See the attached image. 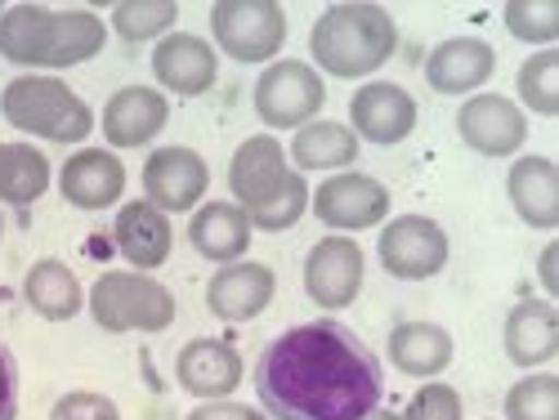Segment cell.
<instances>
[{
    "label": "cell",
    "mask_w": 559,
    "mask_h": 420,
    "mask_svg": "<svg viewBox=\"0 0 559 420\" xmlns=\"http://www.w3.org/2000/svg\"><path fill=\"white\" fill-rule=\"evenodd\" d=\"M367 420H399V416H394V411H381V407H377V411H371Z\"/></svg>",
    "instance_id": "74e56055"
},
{
    "label": "cell",
    "mask_w": 559,
    "mask_h": 420,
    "mask_svg": "<svg viewBox=\"0 0 559 420\" xmlns=\"http://www.w3.org/2000/svg\"><path fill=\"white\" fill-rule=\"evenodd\" d=\"M309 211L336 228V232H358V228H377L390 215V189L371 175H332L318 183V193L309 197Z\"/></svg>",
    "instance_id": "30bf717a"
},
{
    "label": "cell",
    "mask_w": 559,
    "mask_h": 420,
    "mask_svg": "<svg viewBox=\"0 0 559 420\" xmlns=\"http://www.w3.org/2000/svg\"><path fill=\"white\" fill-rule=\"evenodd\" d=\"M399 420H461V394L452 385H421L407 398V411Z\"/></svg>",
    "instance_id": "d6a6232c"
},
{
    "label": "cell",
    "mask_w": 559,
    "mask_h": 420,
    "mask_svg": "<svg viewBox=\"0 0 559 420\" xmlns=\"http://www.w3.org/2000/svg\"><path fill=\"white\" fill-rule=\"evenodd\" d=\"M0 238H5V215H0Z\"/></svg>",
    "instance_id": "f35d334b"
},
{
    "label": "cell",
    "mask_w": 559,
    "mask_h": 420,
    "mask_svg": "<svg viewBox=\"0 0 559 420\" xmlns=\"http://www.w3.org/2000/svg\"><path fill=\"white\" fill-rule=\"evenodd\" d=\"M206 189H211V166L193 148H157L144 161V193H148L144 202H153L166 215L193 211Z\"/></svg>",
    "instance_id": "4fadbf2b"
},
{
    "label": "cell",
    "mask_w": 559,
    "mask_h": 420,
    "mask_svg": "<svg viewBox=\"0 0 559 420\" xmlns=\"http://www.w3.org/2000/svg\"><path fill=\"white\" fill-rule=\"evenodd\" d=\"M189 420H269L264 411L247 407V403H233V398H215V403H202L189 411Z\"/></svg>",
    "instance_id": "d590c367"
},
{
    "label": "cell",
    "mask_w": 559,
    "mask_h": 420,
    "mask_svg": "<svg viewBox=\"0 0 559 420\" xmlns=\"http://www.w3.org/2000/svg\"><path fill=\"white\" fill-rule=\"evenodd\" d=\"M175 381L183 394H193L202 403L228 398L242 385V353L228 340H189L175 358Z\"/></svg>",
    "instance_id": "ac0fdd59"
},
{
    "label": "cell",
    "mask_w": 559,
    "mask_h": 420,
    "mask_svg": "<svg viewBox=\"0 0 559 420\" xmlns=\"http://www.w3.org/2000/svg\"><path fill=\"white\" fill-rule=\"evenodd\" d=\"M90 317L104 332H166L175 322V296L144 273H104L90 287Z\"/></svg>",
    "instance_id": "8992f818"
},
{
    "label": "cell",
    "mask_w": 559,
    "mask_h": 420,
    "mask_svg": "<svg viewBox=\"0 0 559 420\" xmlns=\"http://www.w3.org/2000/svg\"><path fill=\"white\" fill-rule=\"evenodd\" d=\"M112 238H117V251L134 268H162L170 260V247H175L170 219L153 202H126L112 219Z\"/></svg>",
    "instance_id": "44dd1931"
},
{
    "label": "cell",
    "mask_w": 559,
    "mask_h": 420,
    "mask_svg": "<svg viewBox=\"0 0 559 420\" xmlns=\"http://www.w3.org/2000/svg\"><path fill=\"white\" fill-rule=\"evenodd\" d=\"M349 125L377 148H394L416 130V99L394 81H371L349 99Z\"/></svg>",
    "instance_id": "5bb4252c"
},
{
    "label": "cell",
    "mask_w": 559,
    "mask_h": 420,
    "mask_svg": "<svg viewBox=\"0 0 559 420\" xmlns=\"http://www.w3.org/2000/svg\"><path fill=\"white\" fill-rule=\"evenodd\" d=\"M170 121V99L148 85H126L104 108V139L112 148H144Z\"/></svg>",
    "instance_id": "ffe728a7"
},
{
    "label": "cell",
    "mask_w": 559,
    "mask_h": 420,
    "mask_svg": "<svg viewBox=\"0 0 559 420\" xmlns=\"http://www.w3.org/2000/svg\"><path fill=\"white\" fill-rule=\"evenodd\" d=\"M108 40V27L90 10H45V5H10L0 10V55L19 68H76L95 59Z\"/></svg>",
    "instance_id": "7a4b0ae2"
},
{
    "label": "cell",
    "mask_w": 559,
    "mask_h": 420,
    "mask_svg": "<svg viewBox=\"0 0 559 420\" xmlns=\"http://www.w3.org/2000/svg\"><path fill=\"white\" fill-rule=\"evenodd\" d=\"M385 349H390V362L403 371V376H421V381L448 371V362L456 353L452 336L439 322H399L390 332V340H385Z\"/></svg>",
    "instance_id": "d4e9b609"
},
{
    "label": "cell",
    "mask_w": 559,
    "mask_h": 420,
    "mask_svg": "<svg viewBox=\"0 0 559 420\" xmlns=\"http://www.w3.org/2000/svg\"><path fill=\"white\" fill-rule=\"evenodd\" d=\"M277 296V277L269 264L238 260V264H219V273L206 283V309L219 322H251L260 317Z\"/></svg>",
    "instance_id": "9a60e30c"
},
{
    "label": "cell",
    "mask_w": 559,
    "mask_h": 420,
    "mask_svg": "<svg viewBox=\"0 0 559 420\" xmlns=\"http://www.w3.org/2000/svg\"><path fill=\"white\" fill-rule=\"evenodd\" d=\"M506 420H559V376L537 371L510 385L506 394Z\"/></svg>",
    "instance_id": "4dcf8cb0"
},
{
    "label": "cell",
    "mask_w": 559,
    "mask_h": 420,
    "mask_svg": "<svg viewBox=\"0 0 559 420\" xmlns=\"http://www.w3.org/2000/svg\"><path fill=\"white\" fill-rule=\"evenodd\" d=\"M452 247H448V232L426 219V215H399L381 228V242H377V260L390 277L399 283H426V277L443 273Z\"/></svg>",
    "instance_id": "9c48e42d"
},
{
    "label": "cell",
    "mask_w": 559,
    "mask_h": 420,
    "mask_svg": "<svg viewBox=\"0 0 559 420\" xmlns=\"http://www.w3.org/2000/svg\"><path fill=\"white\" fill-rule=\"evenodd\" d=\"M537 277H542V287H546L550 296L559 291V277H555V247L542 251V260H537Z\"/></svg>",
    "instance_id": "8d00e7d4"
},
{
    "label": "cell",
    "mask_w": 559,
    "mask_h": 420,
    "mask_svg": "<svg viewBox=\"0 0 559 420\" xmlns=\"http://www.w3.org/2000/svg\"><path fill=\"white\" fill-rule=\"evenodd\" d=\"M228 189L247 211L251 228L287 232L309 211V183L287 166V153L273 134H251L228 161Z\"/></svg>",
    "instance_id": "3957f363"
},
{
    "label": "cell",
    "mask_w": 559,
    "mask_h": 420,
    "mask_svg": "<svg viewBox=\"0 0 559 420\" xmlns=\"http://www.w3.org/2000/svg\"><path fill=\"white\" fill-rule=\"evenodd\" d=\"M50 420H121L117 403L95 389H72L50 407Z\"/></svg>",
    "instance_id": "836d02e7"
},
{
    "label": "cell",
    "mask_w": 559,
    "mask_h": 420,
    "mask_svg": "<svg viewBox=\"0 0 559 420\" xmlns=\"http://www.w3.org/2000/svg\"><path fill=\"white\" fill-rule=\"evenodd\" d=\"M23 300L45 322H72L85 309V291L63 260H36L23 277Z\"/></svg>",
    "instance_id": "484cf974"
},
{
    "label": "cell",
    "mask_w": 559,
    "mask_h": 420,
    "mask_svg": "<svg viewBox=\"0 0 559 420\" xmlns=\"http://www.w3.org/2000/svg\"><path fill=\"white\" fill-rule=\"evenodd\" d=\"M506 19V32L515 40H528V45H555L559 36V10L550 5V0H510V5L501 10Z\"/></svg>",
    "instance_id": "1f68e13d"
},
{
    "label": "cell",
    "mask_w": 559,
    "mask_h": 420,
    "mask_svg": "<svg viewBox=\"0 0 559 420\" xmlns=\"http://www.w3.org/2000/svg\"><path fill=\"white\" fill-rule=\"evenodd\" d=\"M362 291V251L349 238H322L305 255V296L322 313H341L358 300Z\"/></svg>",
    "instance_id": "8fae6325"
},
{
    "label": "cell",
    "mask_w": 559,
    "mask_h": 420,
    "mask_svg": "<svg viewBox=\"0 0 559 420\" xmlns=\"http://www.w3.org/2000/svg\"><path fill=\"white\" fill-rule=\"evenodd\" d=\"M59 193L76 211H108L126 193V166L108 148H81L59 166Z\"/></svg>",
    "instance_id": "2e32d148"
},
{
    "label": "cell",
    "mask_w": 559,
    "mask_h": 420,
    "mask_svg": "<svg viewBox=\"0 0 559 420\" xmlns=\"http://www.w3.org/2000/svg\"><path fill=\"white\" fill-rule=\"evenodd\" d=\"M0 420H19V362L0 340Z\"/></svg>",
    "instance_id": "e575fe53"
},
{
    "label": "cell",
    "mask_w": 559,
    "mask_h": 420,
    "mask_svg": "<svg viewBox=\"0 0 559 420\" xmlns=\"http://www.w3.org/2000/svg\"><path fill=\"white\" fill-rule=\"evenodd\" d=\"M175 19H179L175 0H121V5L112 10V27H117V36L130 40V45L170 36Z\"/></svg>",
    "instance_id": "f1b7e54d"
},
{
    "label": "cell",
    "mask_w": 559,
    "mask_h": 420,
    "mask_svg": "<svg viewBox=\"0 0 559 420\" xmlns=\"http://www.w3.org/2000/svg\"><path fill=\"white\" fill-rule=\"evenodd\" d=\"M0 117H5L19 134L50 139V144H81L95 130V112L76 99V89L63 85L59 76H14L0 95Z\"/></svg>",
    "instance_id": "5b68a950"
},
{
    "label": "cell",
    "mask_w": 559,
    "mask_h": 420,
    "mask_svg": "<svg viewBox=\"0 0 559 420\" xmlns=\"http://www.w3.org/2000/svg\"><path fill=\"white\" fill-rule=\"evenodd\" d=\"M153 76L170 89V95L193 99V95H206V89L215 85L219 59L202 36L170 32V36L157 40V50H153Z\"/></svg>",
    "instance_id": "d6986e66"
},
{
    "label": "cell",
    "mask_w": 559,
    "mask_h": 420,
    "mask_svg": "<svg viewBox=\"0 0 559 420\" xmlns=\"http://www.w3.org/2000/svg\"><path fill=\"white\" fill-rule=\"evenodd\" d=\"M394 50H399L394 19L381 5H367V0H345V5L322 10L309 32L313 63L341 81L371 76L394 59Z\"/></svg>",
    "instance_id": "277c9868"
},
{
    "label": "cell",
    "mask_w": 559,
    "mask_h": 420,
    "mask_svg": "<svg viewBox=\"0 0 559 420\" xmlns=\"http://www.w3.org/2000/svg\"><path fill=\"white\" fill-rule=\"evenodd\" d=\"M189 242L211 264H238L251 247V219L233 202H206L189 224Z\"/></svg>",
    "instance_id": "cb8c5ba5"
},
{
    "label": "cell",
    "mask_w": 559,
    "mask_h": 420,
    "mask_svg": "<svg viewBox=\"0 0 559 420\" xmlns=\"http://www.w3.org/2000/svg\"><path fill=\"white\" fill-rule=\"evenodd\" d=\"M292 157L300 170H341L358 157V134L341 121H309L292 139Z\"/></svg>",
    "instance_id": "4316f807"
},
{
    "label": "cell",
    "mask_w": 559,
    "mask_h": 420,
    "mask_svg": "<svg viewBox=\"0 0 559 420\" xmlns=\"http://www.w3.org/2000/svg\"><path fill=\"white\" fill-rule=\"evenodd\" d=\"M559 353V309L550 300H520L506 313V358L515 367H542Z\"/></svg>",
    "instance_id": "603a6c76"
},
{
    "label": "cell",
    "mask_w": 559,
    "mask_h": 420,
    "mask_svg": "<svg viewBox=\"0 0 559 420\" xmlns=\"http://www.w3.org/2000/svg\"><path fill=\"white\" fill-rule=\"evenodd\" d=\"M497 72V50L479 36H452L443 45H435L426 59V81L435 95H475L484 81H492Z\"/></svg>",
    "instance_id": "e0dca14e"
},
{
    "label": "cell",
    "mask_w": 559,
    "mask_h": 420,
    "mask_svg": "<svg viewBox=\"0 0 559 420\" xmlns=\"http://www.w3.org/2000/svg\"><path fill=\"white\" fill-rule=\"evenodd\" d=\"M322 104H328V85L300 59L269 63L255 81V117L269 130H300L322 112Z\"/></svg>",
    "instance_id": "ba28073f"
},
{
    "label": "cell",
    "mask_w": 559,
    "mask_h": 420,
    "mask_svg": "<svg viewBox=\"0 0 559 420\" xmlns=\"http://www.w3.org/2000/svg\"><path fill=\"white\" fill-rule=\"evenodd\" d=\"M381 358L336 317L292 326L255 362L269 420H367L381 407Z\"/></svg>",
    "instance_id": "6da1fadb"
},
{
    "label": "cell",
    "mask_w": 559,
    "mask_h": 420,
    "mask_svg": "<svg viewBox=\"0 0 559 420\" xmlns=\"http://www.w3.org/2000/svg\"><path fill=\"white\" fill-rule=\"evenodd\" d=\"M456 134L479 157H515L528 139V117L506 95H475L456 112Z\"/></svg>",
    "instance_id": "7c38bea8"
},
{
    "label": "cell",
    "mask_w": 559,
    "mask_h": 420,
    "mask_svg": "<svg viewBox=\"0 0 559 420\" xmlns=\"http://www.w3.org/2000/svg\"><path fill=\"white\" fill-rule=\"evenodd\" d=\"M211 32L233 63H269L287 45V14L273 0H219Z\"/></svg>",
    "instance_id": "52a82bcc"
},
{
    "label": "cell",
    "mask_w": 559,
    "mask_h": 420,
    "mask_svg": "<svg viewBox=\"0 0 559 420\" xmlns=\"http://www.w3.org/2000/svg\"><path fill=\"white\" fill-rule=\"evenodd\" d=\"M506 193L528 228L546 232L559 224V170L550 157H515L506 175Z\"/></svg>",
    "instance_id": "7402d4cb"
},
{
    "label": "cell",
    "mask_w": 559,
    "mask_h": 420,
    "mask_svg": "<svg viewBox=\"0 0 559 420\" xmlns=\"http://www.w3.org/2000/svg\"><path fill=\"white\" fill-rule=\"evenodd\" d=\"M50 189V161L32 144H0V202L32 206Z\"/></svg>",
    "instance_id": "83f0119b"
},
{
    "label": "cell",
    "mask_w": 559,
    "mask_h": 420,
    "mask_svg": "<svg viewBox=\"0 0 559 420\" xmlns=\"http://www.w3.org/2000/svg\"><path fill=\"white\" fill-rule=\"evenodd\" d=\"M515 85L524 108H533L537 117H559V50H537L533 59H524Z\"/></svg>",
    "instance_id": "f546056e"
}]
</instances>
